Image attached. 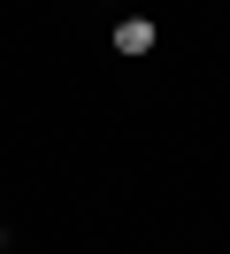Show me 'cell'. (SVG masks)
<instances>
[{
    "instance_id": "1",
    "label": "cell",
    "mask_w": 230,
    "mask_h": 254,
    "mask_svg": "<svg viewBox=\"0 0 230 254\" xmlns=\"http://www.w3.org/2000/svg\"><path fill=\"white\" fill-rule=\"evenodd\" d=\"M153 39H161V31H153V16H123V23H115V54H131V62H138V54H153Z\"/></svg>"
}]
</instances>
